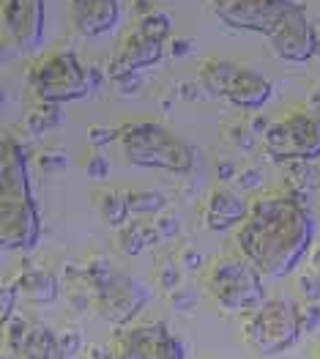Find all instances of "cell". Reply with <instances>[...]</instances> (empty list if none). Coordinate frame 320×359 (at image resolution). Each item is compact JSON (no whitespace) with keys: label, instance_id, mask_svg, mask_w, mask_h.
I'll return each instance as SVG.
<instances>
[{"label":"cell","instance_id":"6da1fadb","mask_svg":"<svg viewBox=\"0 0 320 359\" xmlns=\"http://www.w3.org/2000/svg\"><path fill=\"white\" fill-rule=\"evenodd\" d=\"M312 241V211L288 192L255 198L249 203V217L235 231L238 252L274 280H285L298 269L309 255Z\"/></svg>","mask_w":320,"mask_h":359},{"label":"cell","instance_id":"7a4b0ae2","mask_svg":"<svg viewBox=\"0 0 320 359\" xmlns=\"http://www.w3.org/2000/svg\"><path fill=\"white\" fill-rule=\"evenodd\" d=\"M41 239V214L28 176L25 146L6 135L0 149V244L30 252Z\"/></svg>","mask_w":320,"mask_h":359},{"label":"cell","instance_id":"3957f363","mask_svg":"<svg viewBox=\"0 0 320 359\" xmlns=\"http://www.w3.org/2000/svg\"><path fill=\"white\" fill-rule=\"evenodd\" d=\"M120 129V149L129 165L167 173H189L195 168V149L167 126L156 121H132Z\"/></svg>","mask_w":320,"mask_h":359},{"label":"cell","instance_id":"277c9868","mask_svg":"<svg viewBox=\"0 0 320 359\" xmlns=\"http://www.w3.org/2000/svg\"><path fill=\"white\" fill-rule=\"evenodd\" d=\"M205 288L211 299L230 316H249L265 302L263 271L238 255H219L205 271Z\"/></svg>","mask_w":320,"mask_h":359},{"label":"cell","instance_id":"5b68a950","mask_svg":"<svg viewBox=\"0 0 320 359\" xmlns=\"http://www.w3.org/2000/svg\"><path fill=\"white\" fill-rule=\"evenodd\" d=\"M304 334L301 307L288 297L265 299L249 316L241 318V337L258 357H277L298 346Z\"/></svg>","mask_w":320,"mask_h":359},{"label":"cell","instance_id":"8992f818","mask_svg":"<svg viewBox=\"0 0 320 359\" xmlns=\"http://www.w3.org/2000/svg\"><path fill=\"white\" fill-rule=\"evenodd\" d=\"M28 83L33 96L50 104L77 102L93 90L88 83V66L71 50H55L36 60L28 72Z\"/></svg>","mask_w":320,"mask_h":359},{"label":"cell","instance_id":"52a82bcc","mask_svg":"<svg viewBox=\"0 0 320 359\" xmlns=\"http://www.w3.org/2000/svg\"><path fill=\"white\" fill-rule=\"evenodd\" d=\"M263 151L274 165L320 159V113L293 110L274 121L263 137Z\"/></svg>","mask_w":320,"mask_h":359},{"label":"cell","instance_id":"ba28073f","mask_svg":"<svg viewBox=\"0 0 320 359\" xmlns=\"http://www.w3.org/2000/svg\"><path fill=\"white\" fill-rule=\"evenodd\" d=\"M116 359H186L181 340L162 321L118 327L113 337Z\"/></svg>","mask_w":320,"mask_h":359},{"label":"cell","instance_id":"9c48e42d","mask_svg":"<svg viewBox=\"0 0 320 359\" xmlns=\"http://www.w3.org/2000/svg\"><path fill=\"white\" fill-rule=\"evenodd\" d=\"M271 50L285 63H307L318 55V28L309 22L304 3H288L274 30L265 36Z\"/></svg>","mask_w":320,"mask_h":359},{"label":"cell","instance_id":"30bf717a","mask_svg":"<svg viewBox=\"0 0 320 359\" xmlns=\"http://www.w3.org/2000/svg\"><path fill=\"white\" fill-rule=\"evenodd\" d=\"M148 288L134 280L129 271H113V277L93 294V307L96 313L116 324V327H129L148 304Z\"/></svg>","mask_w":320,"mask_h":359},{"label":"cell","instance_id":"8fae6325","mask_svg":"<svg viewBox=\"0 0 320 359\" xmlns=\"http://www.w3.org/2000/svg\"><path fill=\"white\" fill-rule=\"evenodd\" d=\"M0 20H3L6 41L17 53L33 55L41 50L44 25H47V3L44 0H3Z\"/></svg>","mask_w":320,"mask_h":359},{"label":"cell","instance_id":"7c38bea8","mask_svg":"<svg viewBox=\"0 0 320 359\" xmlns=\"http://www.w3.org/2000/svg\"><path fill=\"white\" fill-rule=\"evenodd\" d=\"M291 0H208L211 11L230 30L268 36Z\"/></svg>","mask_w":320,"mask_h":359},{"label":"cell","instance_id":"4fadbf2b","mask_svg":"<svg viewBox=\"0 0 320 359\" xmlns=\"http://www.w3.org/2000/svg\"><path fill=\"white\" fill-rule=\"evenodd\" d=\"M6 348L14 359H55L58 357V334L47 330L41 321L14 313L6 324Z\"/></svg>","mask_w":320,"mask_h":359},{"label":"cell","instance_id":"5bb4252c","mask_svg":"<svg viewBox=\"0 0 320 359\" xmlns=\"http://www.w3.org/2000/svg\"><path fill=\"white\" fill-rule=\"evenodd\" d=\"M120 20L118 0H69V22L74 33L96 39L116 30Z\"/></svg>","mask_w":320,"mask_h":359},{"label":"cell","instance_id":"9a60e30c","mask_svg":"<svg viewBox=\"0 0 320 359\" xmlns=\"http://www.w3.org/2000/svg\"><path fill=\"white\" fill-rule=\"evenodd\" d=\"M271 93H274V86H271V80L265 74H260L258 69H249V66H238L225 99L238 110L258 113L268 104Z\"/></svg>","mask_w":320,"mask_h":359},{"label":"cell","instance_id":"2e32d148","mask_svg":"<svg viewBox=\"0 0 320 359\" xmlns=\"http://www.w3.org/2000/svg\"><path fill=\"white\" fill-rule=\"evenodd\" d=\"M249 217V203L235 195L233 189H214L208 195V203H205V228L208 231H230V228H241L244 219Z\"/></svg>","mask_w":320,"mask_h":359},{"label":"cell","instance_id":"e0dca14e","mask_svg":"<svg viewBox=\"0 0 320 359\" xmlns=\"http://www.w3.org/2000/svg\"><path fill=\"white\" fill-rule=\"evenodd\" d=\"M20 294L36 304H53L60 297V280L50 269L33 264L30 258L22 261V269L17 274Z\"/></svg>","mask_w":320,"mask_h":359},{"label":"cell","instance_id":"ac0fdd59","mask_svg":"<svg viewBox=\"0 0 320 359\" xmlns=\"http://www.w3.org/2000/svg\"><path fill=\"white\" fill-rule=\"evenodd\" d=\"M116 58L120 60L123 66L140 72V69H148V66H156L159 60L165 58V44L148 39L146 33H140V30L134 28L123 41H120Z\"/></svg>","mask_w":320,"mask_h":359},{"label":"cell","instance_id":"d6986e66","mask_svg":"<svg viewBox=\"0 0 320 359\" xmlns=\"http://www.w3.org/2000/svg\"><path fill=\"white\" fill-rule=\"evenodd\" d=\"M235 72H238V63L225 58H208L200 63L197 69V83L208 96H228V88L233 83Z\"/></svg>","mask_w":320,"mask_h":359},{"label":"cell","instance_id":"ffe728a7","mask_svg":"<svg viewBox=\"0 0 320 359\" xmlns=\"http://www.w3.org/2000/svg\"><path fill=\"white\" fill-rule=\"evenodd\" d=\"M156 241H162L159 236V231H156V225L151 222H129V225H123V228H118V250L123 252V255H140L143 250H146L148 244H156Z\"/></svg>","mask_w":320,"mask_h":359},{"label":"cell","instance_id":"44dd1931","mask_svg":"<svg viewBox=\"0 0 320 359\" xmlns=\"http://www.w3.org/2000/svg\"><path fill=\"white\" fill-rule=\"evenodd\" d=\"M126 203H129V211L134 217H153V214L165 211L167 198L162 192H153V189H134V192H126Z\"/></svg>","mask_w":320,"mask_h":359},{"label":"cell","instance_id":"7402d4cb","mask_svg":"<svg viewBox=\"0 0 320 359\" xmlns=\"http://www.w3.org/2000/svg\"><path fill=\"white\" fill-rule=\"evenodd\" d=\"M60 121H63V113H60V104H50V102H39L25 118V126L33 137L44 135L47 129H55Z\"/></svg>","mask_w":320,"mask_h":359},{"label":"cell","instance_id":"603a6c76","mask_svg":"<svg viewBox=\"0 0 320 359\" xmlns=\"http://www.w3.org/2000/svg\"><path fill=\"white\" fill-rule=\"evenodd\" d=\"M107 80L113 83V88L118 93H137V90L143 88V77H140V72H134V69H129V66H123L118 58L110 60V66H107Z\"/></svg>","mask_w":320,"mask_h":359},{"label":"cell","instance_id":"cb8c5ba5","mask_svg":"<svg viewBox=\"0 0 320 359\" xmlns=\"http://www.w3.org/2000/svg\"><path fill=\"white\" fill-rule=\"evenodd\" d=\"M102 217H104V222L107 225H113V228H123V225H129V217H132V211H129V203H126V195L123 192H104V198H102Z\"/></svg>","mask_w":320,"mask_h":359},{"label":"cell","instance_id":"d4e9b609","mask_svg":"<svg viewBox=\"0 0 320 359\" xmlns=\"http://www.w3.org/2000/svg\"><path fill=\"white\" fill-rule=\"evenodd\" d=\"M137 30L146 33L148 39L165 44V41L170 39V33H173V20H170L165 11L156 8V11H151V14H146V17L137 20Z\"/></svg>","mask_w":320,"mask_h":359},{"label":"cell","instance_id":"484cf974","mask_svg":"<svg viewBox=\"0 0 320 359\" xmlns=\"http://www.w3.org/2000/svg\"><path fill=\"white\" fill-rule=\"evenodd\" d=\"M22 294H20V285H17V277H11V280H6L3 283V288H0V321L6 324L11 316H14V304L20 299Z\"/></svg>","mask_w":320,"mask_h":359},{"label":"cell","instance_id":"4316f807","mask_svg":"<svg viewBox=\"0 0 320 359\" xmlns=\"http://www.w3.org/2000/svg\"><path fill=\"white\" fill-rule=\"evenodd\" d=\"M83 346H85V340H83V332L80 330H60L58 334V354L63 357H77L80 351H83Z\"/></svg>","mask_w":320,"mask_h":359},{"label":"cell","instance_id":"83f0119b","mask_svg":"<svg viewBox=\"0 0 320 359\" xmlns=\"http://www.w3.org/2000/svg\"><path fill=\"white\" fill-rule=\"evenodd\" d=\"M225 135H228V140H233V146H238L241 151H255L258 146V135L249 129V126H244V123H233V126H228L225 129Z\"/></svg>","mask_w":320,"mask_h":359},{"label":"cell","instance_id":"f1b7e54d","mask_svg":"<svg viewBox=\"0 0 320 359\" xmlns=\"http://www.w3.org/2000/svg\"><path fill=\"white\" fill-rule=\"evenodd\" d=\"M120 126H90L88 129V140H90V146L99 151L104 149V146H110V143H116L120 140Z\"/></svg>","mask_w":320,"mask_h":359},{"label":"cell","instance_id":"f546056e","mask_svg":"<svg viewBox=\"0 0 320 359\" xmlns=\"http://www.w3.org/2000/svg\"><path fill=\"white\" fill-rule=\"evenodd\" d=\"M181 264H175V261H167V264H162V269H159V288L162 291H167V294H173L181 288Z\"/></svg>","mask_w":320,"mask_h":359},{"label":"cell","instance_id":"4dcf8cb0","mask_svg":"<svg viewBox=\"0 0 320 359\" xmlns=\"http://www.w3.org/2000/svg\"><path fill=\"white\" fill-rule=\"evenodd\" d=\"M298 294L304 297V302H320L318 271H301V274H298Z\"/></svg>","mask_w":320,"mask_h":359},{"label":"cell","instance_id":"1f68e13d","mask_svg":"<svg viewBox=\"0 0 320 359\" xmlns=\"http://www.w3.org/2000/svg\"><path fill=\"white\" fill-rule=\"evenodd\" d=\"M85 173L90 179H104L107 173H110V162H107V156L104 154H99V151H90L85 156Z\"/></svg>","mask_w":320,"mask_h":359},{"label":"cell","instance_id":"d6a6232c","mask_svg":"<svg viewBox=\"0 0 320 359\" xmlns=\"http://www.w3.org/2000/svg\"><path fill=\"white\" fill-rule=\"evenodd\" d=\"M39 168L44 173H58L66 168V154L63 151H41L39 154Z\"/></svg>","mask_w":320,"mask_h":359},{"label":"cell","instance_id":"836d02e7","mask_svg":"<svg viewBox=\"0 0 320 359\" xmlns=\"http://www.w3.org/2000/svg\"><path fill=\"white\" fill-rule=\"evenodd\" d=\"M301 324H304V332L320 330V302H304L301 304Z\"/></svg>","mask_w":320,"mask_h":359},{"label":"cell","instance_id":"e575fe53","mask_svg":"<svg viewBox=\"0 0 320 359\" xmlns=\"http://www.w3.org/2000/svg\"><path fill=\"white\" fill-rule=\"evenodd\" d=\"M181 269H186V271H200L203 269V252L197 250V247H183L181 250Z\"/></svg>","mask_w":320,"mask_h":359},{"label":"cell","instance_id":"d590c367","mask_svg":"<svg viewBox=\"0 0 320 359\" xmlns=\"http://www.w3.org/2000/svg\"><path fill=\"white\" fill-rule=\"evenodd\" d=\"M235 184H238L241 189H246V192L260 189V187H263V173L258 170V168H246V170H241V173H238Z\"/></svg>","mask_w":320,"mask_h":359},{"label":"cell","instance_id":"8d00e7d4","mask_svg":"<svg viewBox=\"0 0 320 359\" xmlns=\"http://www.w3.org/2000/svg\"><path fill=\"white\" fill-rule=\"evenodd\" d=\"M214 168H216V179H219V184H230V181L238 179V168H235L233 159H228V156H219Z\"/></svg>","mask_w":320,"mask_h":359},{"label":"cell","instance_id":"74e56055","mask_svg":"<svg viewBox=\"0 0 320 359\" xmlns=\"http://www.w3.org/2000/svg\"><path fill=\"white\" fill-rule=\"evenodd\" d=\"M195 294L192 291H186V288H178V291H173L170 294V304H173V310H178V313H186V310H192L195 307Z\"/></svg>","mask_w":320,"mask_h":359},{"label":"cell","instance_id":"f35d334b","mask_svg":"<svg viewBox=\"0 0 320 359\" xmlns=\"http://www.w3.org/2000/svg\"><path fill=\"white\" fill-rule=\"evenodd\" d=\"M153 225H156V231H159L162 239H173V236H178V219L170 217V214H159Z\"/></svg>","mask_w":320,"mask_h":359},{"label":"cell","instance_id":"ab89813d","mask_svg":"<svg viewBox=\"0 0 320 359\" xmlns=\"http://www.w3.org/2000/svg\"><path fill=\"white\" fill-rule=\"evenodd\" d=\"M189 53H192V41H186V39H170V55L173 58H183Z\"/></svg>","mask_w":320,"mask_h":359},{"label":"cell","instance_id":"60d3db41","mask_svg":"<svg viewBox=\"0 0 320 359\" xmlns=\"http://www.w3.org/2000/svg\"><path fill=\"white\" fill-rule=\"evenodd\" d=\"M271 123H274V121H268L265 116H255V118H252V123H249V129H252L258 137H265V132L271 129Z\"/></svg>","mask_w":320,"mask_h":359},{"label":"cell","instance_id":"b9f144b4","mask_svg":"<svg viewBox=\"0 0 320 359\" xmlns=\"http://www.w3.org/2000/svg\"><path fill=\"white\" fill-rule=\"evenodd\" d=\"M104 77H107V74H104L99 66H88V83H90V88L93 90L104 83Z\"/></svg>","mask_w":320,"mask_h":359},{"label":"cell","instance_id":"7bdbcfd3","mask_svg":"<svg viewBox=\"0 0 320 359\" xmlns=\"http://www.w3.org/2000/svg\"><path fill=\"white\" fill-rule=\"evenodd\" d=\"M88 359H116L113 357V346H90L88 348Z\"/></svg>","mask_w":320,"mask_h":359},{"label":"cell","instance_id":"ee69618b","mask_svg":"<svg viewBox=\"0 0 320 359\" xmlns=\"http://www.w3.org/2000/svg\"><path fill=\"white\" fill-rule=\"evenodd\" d=\"M178 93H181V99L195 102V99H197V86H192V83H181V86H178Z\"/></svg>","mask_w":320,"mask_h":359},{"label":"cell","instance_id":"f6af8a7d","mask_svg":"<svg viewBox=\"0 0 320 359\" xmlns=\"http://www.w3.org/2000/svg\"><path fill=\"white\" fill-rule=\"evenodd\" d=\"M132 8H134V14H137V20H140V17H146V14H151V11H156V8L151 6V0H134V3H132Z\"/></svg>","mask_w":320,"mask_h":359},{"label":"cell","instance_id":"bcb514c9","mask_svg":"<svg viewBox=\"0 0 320 359\" xmlns=\"http://www.w3.org/2000/svg\"><path fill=\"white\" fill-rule=\"evenodd\" d=\"M315 359H320V340H318V348H315Z\"/></svg>","mask_w":320,"mask_h":359},{"label":"cell","instance_id":"7dc6e473","mask_svg":"<svg viewBox=\"0 0 320 359\" xmlns=\"http://www.w3.org/2000/svg\"><path fill=\"white\" fill-rule=\"evenodd\" d=\"M318 55H320V30H318Z\"/></svg>","mask_w":320,"mask_h":359},{"label":"cell","instance_id":"c3c4849f","mask_svg":"<svg viewBox=\"0 0 320 359\" xmlns=\"http://www.w3.org/2000/svg\"><path fill=\"white\" fill-rule=\"evenodd\" d=\"M55 359H71V357H63V354H58V357H55Z\"/></svg>","mask_w":320,"mask_h":359},{"label":"cell","instance_id":"681fc988","mask_svg":"<svg viewBox=\"0 0 320 359\" xmlns=\"http://www.w3.org/2000/svg\"><path fill=\"white\" fill-rule=\"evenodd\" d=\"M293 3H298V0H293Z\"/></svg>","mask_w":320,"mask_h":359}]
</instances>
